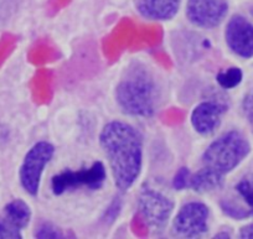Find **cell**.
<instances>
[{
  "instance_id": "5bb4252c",
  "label": "cell",
  "mask_w": 253,
  "mask_h": 239,
  "mask_svg": "<svg viewBox=\"0 0 253 239\" xmlns=\"http://www.w3.org/2000/svg\"><path fill=\"white\" fill-rule=\"evenodd\" d=\"M243 72L238 67H228L220 71L216 76V81L223 89H232L242 82Z\"/></svg>"
},
{
  "instance_id": "3957f363",
  "label": "cell",
  "mask_w": 253,
  "mask_h": 239,
  "mask_svg": "<svg viewBox=\"0 0 253 239\" xmlns=\"http://www.w3.org/2000/svg\"><path fill=\"white\" fill-rule=\"evenodd\" d=\"M250 151L247 138L240 131L232 130L213 140L203 154L201 160L204 167L225 176L247 158Z\"/></svg>"
},
{
  "instance_id": "277c9868",
  "label": "cell",
  "mask_w": 253,
  "mask_h": 239,
  "mask_svg": "<svg viewBox=\"0 0 253 239\" xmlns=\"http://www.w3.org/2000/svg\"><path fill=\"white\" fill-rule=\"evenodd\" d=\"M53 153L55 148L47 141H39L26 153L19 170V180L24 191L30 196L38 195L43 170L51 161Z\"/></svg>"
},
{
  "instance_id": "8fae6325",
  "label": "cell",
  "mask_w": 253,
  "mask_h": 239,
  "mask_svg": "<svg viewBox=\"0 0 253 239\" xmlns=\"http://www.w3.org/2000/svg\"><path fill=\"white\" fill-rule=\"evenodd\" d=\"M226 111H227V107L221 102H201L193 109L191 117H190L194 130L201 135L212 134L220 126Z\"/></svg>"
},
{
  "instance_id": "ba28073f",
  "label": "cell",
  "mask_w": 253,
  "mask_h": 239,
  "mask_svg": "<svg viewBox=\"0 0 253 239\" xmlns=\"http://www.w3.org/2000/svg\"><path fill=\"white\" fill-rule=\"evenodd\" d=\"M227 10L226 0H187V19L198 28H216L222 23Z\"/></svg>"
},
{
  "instance_id": "7a4b0ae2",
  "label": "cell",
  "mask_w": 253,
  "mask_h": 239,
  "mask_svg": "<svg viewBox=\"0 0 253 239\" xmlns=\"http://www.w3.org/2000/svg\"><path fill=\"white\" fill-rule=\"evenodd\" d=\"M160 89L147 66L134 63L128 67L116 87V101L128 116L149 118L159 106Z\"/></svg>"
},
{
  "instance_id": "9a60e30c",
  "label": "cell",
  "mask_w": 253,
  "mask_h": 239,
  "mask_svg": "<svg viewBox=\"0 0 253 239\" xmlns=\"http://www.w3.org/2000/svg\"><path fill=\"white\" fill-rule=\"evenodd\" d=\"M238 196L243 199L248 212L253 216V176L243 177L235 187Z\"/></svg>"
},
{
  "instance_id": "30bf717a",
  "label": "cell",
  "mask_w": 253,
  "mask_h": 239,
  "mask_svg": "<svg viewBox=\"0 0 253 239\" xmlns=\"http://www.w3.org/2000/svg\"><path fill=\"white\" fill-rule=\"evenodd\" d=\"M225 40L228 48L242 58L253 57V24L241 15H235L227 23Z\"/></svg>"
},
{
  "instance_id": "7c38bea8",
  "label": "cell",
  "mask_w": 253,
  "mask_h": 239,
  "mask_svg": "<svg viewBox=\"0 0 253 239\" xmlns=\"http://www.w3.org/2000/svg\"><path fill=\"white\" fill-rule=\"evenodd\" d=\"M181 0H140L139 11L150 20H170L179 10Z\"/></svg>"
},
{
  "instance_id": "6da1fadb",
  "label": "cell",
  "mask_w": 253,
  "mask_h": 239,
  "mask_svg": "<svg viewBox=\"0 0 253 239\" xmlns=\"http://www.w3.org/2000/svg\"><path fill=\"white\" fill-rule=\"evenodd\" d=\"M99 144L116 186L121 191L129 190L142 172L143 140L139 131L124 121H111L102 129Z\"/></svg>"
},
{
  "instance_id": "5b68a950",
  "label": "cell",
  "mask_w": 253,
  "mask_h": 239,
  "mask_svg": "<svg viewBox=\"0 0 253 239\" xmlns=\"http://www.w3.org/2000/svg\"><path fill=\"white\" fill-rule=\"evenodd\" d=\"M106 167L101 161H96L89 167L77 170H65L55 175L51 180V189L55 195L79 189L98 190L106 181Z\"/></svg>"
},
{
  "instance_id": "44dd1931",
  "label": "cell",
  "mask_w": 253,
  "mask_h": 239,
  "mask_svg": "<svg viewBox=\"0 0 253 239\" xmlns=\"http://www.w3.org/2000/svg\"><path fill=\"white\" fill-rule=\"evenodd\" d=\"M252 13H253V10H252Z\"/></svg>"
},
{
  "instance_id": "2e32d148",
  "label": "cell",
  "mask_w": 253,
  "mask_h": 239,
  "mask_svg": "<svg viewBox=\"0 0 253 239\" xmlns=\"http://www.w3.org/2000/svg\"><path fill=\"white\" fill-rule=\"evenodd\" d=\"M35 237L40 239H57L63 238L65 234L58 227L53 226L50 222H42L40 226L36 228Z\"/></svg>"
},
{
  "instance_id": "ac0fdd59",
  "label": "cell",
  "mask_w": 253,
  "mask_h": 239,
  "mask_svg": "<svg viewBox=\"0 0 253 239\" xmlns=\"http://www.w3.org/2000/svg\"><path fill=\"white\" fill-rule=\"evenodd\" d=\"M190 179H191V172L187 167H180L172 179V187L177 191L190 187Z\"/></svg>"
},
{
  "instance_id": "4fadbf2b",
  "label": "cell",
  "mask_w": 253,
  "mask_h": 239,
  "mask_svg": "<svg viewBox=\"0 0 253 239\" xmlns=\"http://www.w3.org/2000/svg\"><path fill=\"white\" fill-rule=\"evenodd\" d=\"M223 177L225 176L208 169V167H203L196 174L191 175L190 187L199 194H208V192H212L222 186Z\"/></svg>"
},
{
  "instance_id": "ffe728a7",
  "label": "cell",
  "mask_w": 253,
  "mask_h": 239,
  "mask_svg": "<svg viewBox=\"0 0 253 239\" xmlns=\"http://www.w3.org/2000/svg\"><path fill=\"white\" fill-rule=\"evenodd\" d=\"M238 236H240V238H243V239L253 238V223L242 227V228L240 229Z\"/></svg>"
},
{
  "instance_id": "d6986e66",
  "label": "cell",
  "mask_w": 253,
  "mask_h": 239,
  "mask_svg": "<svg viewBox=\"0 0 253 239\" xmlns=\"http://www.w3.org/2000/svg\"><path fill=\"white\" fill-rule=\"evenodd\" d=\"M242 111L246 119L253 129V91L248 92L242 101Z\"/></svg>"
},
{
  "instance_id": "8992f818",
  "label": "cell",
  "mask_w": 253,
  "mask_h": 239,
  "mask_svg": "<svg viewBox=\"0 0 253 239\" xmlns=\"http://www.w3.org/2000/svg\"><path fill=\"white\" fill-rule=\"evenodd\" d=\"M138 211L145 223L157 231L167 226L174 211V202L157 190L143 187L138 197Z\"/></svg>"
},
{
  "instance_id": "52a82bcc",
  "label": "cell",
  "mask_w": 253,
  "mask_h": 239,
  "mask_svg": "<svg viewBox=\"0 0 253 239\" xmlns=\"http://www.w3.org/2000/svg\"><path fill=\"white\" fill-rule=\"evenodd\" d=\"M210 209L203 202L184 204L172 221V232L184 238H198L209 229Z\"/></svg>"
},
{
  "instance_id": "e0dca14e",
  "label": "cell",
  "mask_w": 253,
  "mask_h": 239,
  "mask_svg": "<svg viewBox=\"0 0 253 239\" xmlns=\"http://www.w3.org/2000/svg\"><path fill=\"white\" fill-rule=\"evenodd\" d=\"M221 208H222V211L225 212L227 216L232 217V218L235 219H246L248 218V217H251L250 212H248L247 209L238 206V204L233 203V202L231 201L221 202Z\"/></svg>"
},
{
  "instance_id": "9c48e42d",
  "label": "cell",
  "mask_w": 253,
  "mask_h": 239,
  "mask_svg": "<svg viewBox=\"0 0 253 239\" xmlns=\"http://www.w3.org/2000/svg\"><path fill=\"white\" fill-rule=\"evenodd\" d=\"M31 209L23 199H13L0 212V239H20L29 226Z\"/></svg>"
}]
</instances>
